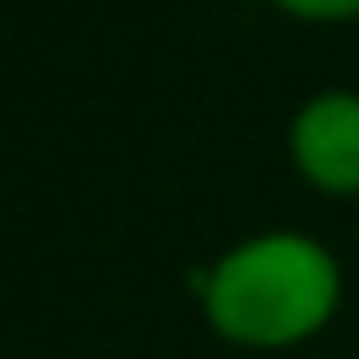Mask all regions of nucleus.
I'll return each instance as SVG.
<instances>
[{"label": "nucleus", "instance_id": "obj_1", "mask_svg": "<svg viewBox=\"0 0 359 359\" xmlns=\"http://www.w3.org/2000/svg\"><path fill=\"white\" fill-rule=\"evenodd\" d=\"M208 325L236 348H292L314 337L342 292L337 258L292 230L252 236L230 247L202 280Z\"/></svg>", "mask_w": 359, "mask_h": 359}, {"label": "nucleus", "instance_id": "obj_2", "mask_svg": "<svg viewBox=\"0 0 359 359\" xmlns=\"http://www.w3.org/2000/svg\"><path fill=\"white\" fill-rule=\"evenodd\" d=\"M292 163L309 185L331 196H353L359 191V95L348 90L314 95L292 118Z\"/></svg>", "mask_w": 359, "mask_h": 359}, {"label": "nucleus", "instance_id": "obj_3", "mask_svg": "<svg viewBox=\"0 0 359 359\" xmlns=\"http://www.w3.org/2000/svg\"><path fill=\"white\" fill-rule=\"evenodd\" d=\"M292 17H314V22H337V17H359V0H275Z\"/></svg>", "mask_w": 359, "mask_h": 359}]
</instances>
